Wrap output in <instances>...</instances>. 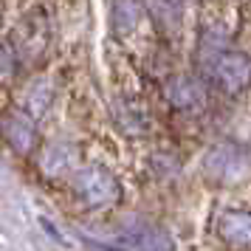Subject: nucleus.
Instances as JSON below:
<instances>
[{"instance_id": "obj_5", "label": "nucleus", "mask_w": 251, "mask_h": 251, "mask_svg": "<svg viewBox=\"0 0 251 251\" xmlns=\"http://www.w3.org/2000/svg\"><path fill=\"white\" fill-rule=\"evenodd\" d=\"M79 170V150L71 141H51L40 152V175L46 181H65Z\"/></svg>"}, {"instance_id": "obj_8", "label": "nucleus", "mask_w": 251, "mask_h": 251, "mask_svg": "<svg viewBox=\"0 0 251 251\" xmlns=\"http://www.w3.org/2000/svg\"><path fill=\"white\" fill-rule=\"evenodd\" d=\"M144 20V9L138 0H113V31L116 37H133Z\"/></svg>"}, {"instance_id": "obj_1", "label": "nucleus", "mask_w": 251, "mask_h": 251, "mask_svg": "<svg viewBox=\"0 0 251 251\" xmlns=\"http://www.w3.org/2000/svg\"><path fill=\"white\" fill-rule=\"evenodd\" d=\"M71 195L76 198V203L88 212H102V209H113L122 201V186L116 181L110 170H104L99 164H88L79 167L68 178Z\"/></svg>"}, {"instance_id": "obj_2", "label": "nucleus", "mask_w": 251, "mask_h": 251, "mask_svg": "<svg viewBox=\"0 0 251 251\" xmlns=\"http://www.w3.org/2000/svg\"><path fill=\"white\" fill-rule=\"evenodd\" d=\"M201 68L206 85L228 99L246 93L251 85V57H246L243 51H220L212 59L201 62Z\"/></svg>"}, {"instance_id": "obj_4", "label": "nucleus", "mask_w": 251, "mask_h": 251, "mask_svg": "<svg viewBox=\"0 0 251 251\" xmlns=\"http://www.w3.org/2000/svg\"><path fill=\"white\" fill-rule=\"evenodd\" d=\"M206 175L217 183H237L246 178L249 172V158L246 152L234 144H217L209 155H206V164H203Z\"/></svg>"}, {"instance_id": "obj_6", "label": "nucleus", "mask_w": 251, "mask_h": 251, "mask_svg": "<svg viewBox=\"0 0 251 251\" xmlns=\"http://www.w3.org/2000/svg\"><path fill=\"white\" fill-rule=\"evenodd\" d=\"M217 240L234 251L251 249V212L249 209H223L215 217Z\"/></svg>"}, {"instance_id": "obj_11", "label": "nucleus", "mask_w": 251, "mask_h": 251, "mask_svg": "<svg viewBox=\"0 0 251 251\" xmlns=\"http://www.w3.org/2000/svg\"><path fill=\"white\" fill-rule=\"evenodd\" d=\"M136 243L147 251H172L170 237L161 234V231H155V228H144L141 234H136Z\"/></svg>"}, {"instance_id": "obj_3", "label": "nucleus", "mask_w": 251, "mask_h": 251, "mask_svg": "<svg viewBox=\"0 0 251 251\" xmlns=\"http://www.w3.org/2000/svg\"><path fill=\"white\" fill-rule=\"evenodd\" d=\"M164 99L175 113L201 116L206 110V85L189 74H175L164 85Z\"/></svg>"}, {"instance_id": "obj_10", "label": "nucleus", "mask_w": 251, "mask_h": 251, "mask_svg": "<svg viewBox=\"0 0 251 251\" xmlns=\"http://www.w3.org/2000/svg\"><path fill=\"white\" fill-rule=\"evenodd\" d=\"M17 65H20V57H17V48H14L12 40L0 37V82H9L17 74Z\"/></svg>"}, {"instance_id": "obj_9", "label": "nucleus", "mask_w": 251, "mask_h": 251, "mask_svg": "<svg viewBox=\"0 0 251 251\" xmlns=\"http://www.w3.org/2000/svg\"><path fill=\"white\" fill-rule=\"evenodd\" d=\"M51 102H54V85L48 76H37L28 88H25V96H23V110L31 119H40L51 110Z\"/></svg>"}, {"instance_id": "obj_7", "label": "nucleus", "mask_w": 251, "mask_h": 251, "mask_svg": "<svg viewBox=\"0 0 251 251\" xmlns=\"http://www.w3.org/2000/svg\"><path fill=\"white\" fill-rule=\"evenodd\" d=\"M3 136H6L9 144H12L14 152L28 155V152L37 147V125H34V119L25 113V110L12 113L6 122H3Z\"/></svg>"}]
</instances>
